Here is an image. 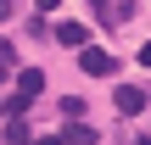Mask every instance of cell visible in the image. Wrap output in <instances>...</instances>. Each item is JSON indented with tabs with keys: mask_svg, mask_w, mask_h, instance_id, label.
Returning <instances> with one entry per match:
<instances>
[{
	"mask_svg": "<svg viewBox=\"0 0 151 145\" xmlns=\"http://www.w3.org/2000/svg\"><path fill=\"white\" fill-rule=\"evenodd\" d=\"M62 145H95V129H90V123H73V129H67V140Z\"/></svg>",
	"mask_w": 151,
	"mask_h": 145,
	"instance_id": "8992f818",
	"label": "cell"
},
{
	"mask_svg": "<svg viewBox=\"0 0 151 145\" xmlns=\"http://www.w3.org/2000/svg\"><path fill=\"white\" fill-rule=\"evenodd\" d=\"M39 11H56V0H39Z\"/></svg>",
	"mask_w": 151,
	"mask_h": 145,
	"instance_id": "30bf717a",
	"label": "cell"
},
{
	"mask_svg": "<svg viewBox=\"0 0 151 145\" xmlns=\"http://www.w3.org/2000/svg\"><path fill=\"white\" fill-rule=\"evenodd\" d=\"M118 112H123V117H134V112H146V89H134V84H123V89H118Z\"/></svg>",
	"mask_w": 151,
	"mask_h": 145,
	"instance_id": "3957f363",
	"label": "cell"
},
{
	"mask_svg": "<svg viewBox=\"0 0 151 145\" xmlns=\"http://www.w3.org/2000/svg\"><path fill=\"white\" fill-rule=\"evenodd\" d=\"M0 112H6V106H0Z\"/></svg>",
	"mask_w": 151,
	"mask_h": 145,
	"instance_id": "9a60e30c",
	"label": "cell"
},
{
	"mask_svg": "<svg viewBox=\"0 0 151 145\" xmlns=\"http://www.w3.org/2000/svg\"><path fill=\"white\" fill-rule=\"evenodd\" d=\"M34 145H62V140H56V134H50V140H34Z\"/></svg>",
	"mask_w": 151,
	"mask_h": 145,
	"instance_id": "8fae6325",
	"label": "cell"
},
{
	"mask_svg": "<svg viewBox=\"0 0 151 145\" xmlns=\"http://www.w3.org/2000/svg\"><path fill=\"white\" fill-rule=\"evenodd\" d=\"M140 145H151V140H140Z\"/></svg>",
	"mask_w": 151,
	"mask_h": 145,
	"instance_id": "5bb4252c",
	"label": "cell"
},
{
	"mask_svg": "<svg viewBox=\"0 0 151 145\" xmlns=\"http://www.w3.org/2000/svg\"><path fill=\"white\" fill-rule=\"evenodd\" d=\"M39 89H45V73H39V67H22V73H17V95H22V101H34Z\"/></svg>",
	"mask_w": 151,
	"mask_h": 145,
	"instance_id": "7a4b0ae2",
	"label": "cell"
},
{
	"mask_svg": "<svg viewBox=\"0 0 151 145\" xmlns=\"http://www.w3.org/2000/svg\"><path fill=\"white\" fill-rule=\"evenodd\" d=\"M11 11H17V0H0V22H6V17H11Z\"/></svg>",
	"mask_w": 151,
	"mask_h": 145,
	"instance_id": "ba28073f",
	"label": "cell"
},
{
	"mask_svg": "<svg viewBox=\"0 0 151 145\" xmlns=\"http://www.w3.org/2000/svg\"><path fill=\"white\" fill-rule=\"evenodd\" d=\"M6 140H11V145H34V134H28V117H11V123H6Z\"/></svg>",
	"mask_w": 151,
	"mask_h": 145,
	"instance_id": "5b68a950",
	"label": "cell"
},
{
	"mask_svg": "<svg viewBox=\"0 0 151 145\" xmlns=\"http://www.w3.org/2000/svg\"><path fill=\"white\" fill-rule=\"evenodd\" d=\"M90 6H95V11H106V0H90Z\"/></svg>",
	"mask_w": 151,
	"mask_h": 145,
	"instance_id": "7c38bea8",
	"label": "cell"
},
{
	"mask_svg": "<svg viewBox=\"0 0 151 145\" xmlns=\"http://www.w3.org/2000/svg\"><path fill=\"white\" fill-rule=\"evenodd\" d=\"M56 39H62V45H73V50H84V45H90V28H84V22H62V28H56Z\"/></svg>",
	"mask_w": 151,
	"mask_h": 145,
	"instance_id": "277c9868",
	"label": "cell"
},
{
	"mask_svg": "<svg viewBox=\"0 0 151 145\" xmlns=\"http://www.w3.org/2000/svg\"><path fill=\"white\" fill-rule=\"evenodd\" d=\"M6 67H11V61H0V78H6Z\"/></svg>",
	"mask_w": 151,
	"mask_h": 145,
	"instance_id": "4fadbf2b",
	"label": "cell"
},
{
	"mask_svg": "<svg viewBox=\"0 0 151 145\" xmlns=\"http://www.w3.org/2000/svg\"><path fill=\"white\" fill-rule=\"evenodd\" d=\"M78 67H84L90 78H106V73H112V56L95 50V45H84V50H78Z\"/></svg>",
	"mask_w": 151,
	"mask_h": 145,
	"instance_id": "6da1fadb",
	"label": "cell"
},
{
	"mask_svg": "<svg viewBox=\"0 0 151 145\" xmlns=\"http://www.w3.org/2000/svg\"><path fill=\"white\" fill-rule=\"evenodd\" d=\"M140 67H151V45H140Z\"/></svg>",
	"mask_w": 151,
	"mask_h": 145,
	"instance_id": "9c48e42d",
	"label": "cell"
},
{
	"mask_svg": "<svg viewBox=\"0 0 151 145\" xmlns=\"http://www.w3.org/2000/svg\"><path fill=\"white\" fill-rule=\"evenodd\" d=\"M84 112H90V101H78V95H67V101H62V117H73V123H84Z\"/></svg>",
	"mask_w": 151,
	"mask_h": 145,
	"instance_id": "52a82bcc",
	"label": "cell"
}]
</instances>
